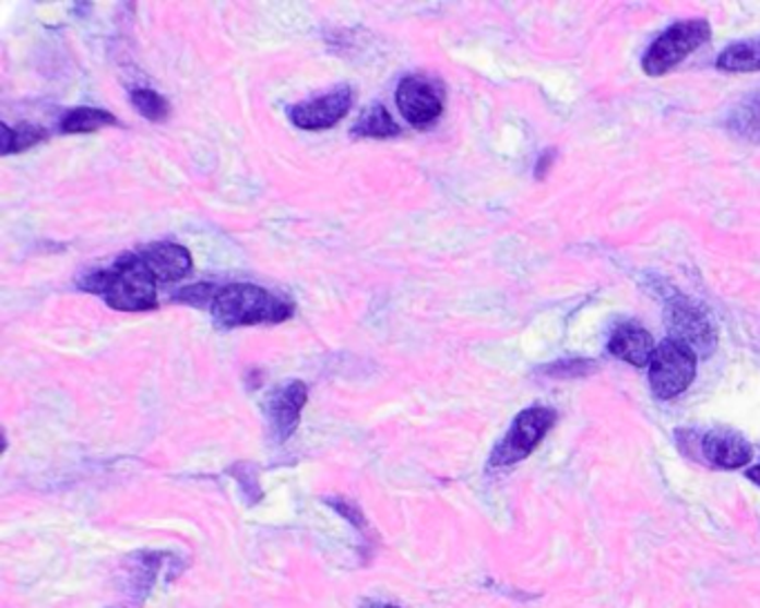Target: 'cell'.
I'll list each match as a JSON object with an SVG mask.
<instances>
[{
	"instance_id": "cell-1",
	"label": "cell",
	"mask_w": 760,
	"mask_h": 608,
	"mask_svg": "<svg viewBox=\"0 0 760 608\" xmlns=\"http://www.w3.org/2000/svg\"><path fill=\"white\" fill-rule=\"evenodd\" d=\"M79 286L121 312H143L158 303V284L136 252L121 254L107 270L85 274Z\"/></svg>"
},
{
	"instance_id": "cell-2",
	"label": "cell",
	"mask_w": 760,
	"mask_h": 608,
	"mask_svg": "<svg viewBox=\"0 0 760 608\" xmlns=\"http://www.w3.org/2000/svg\"><path fill=\"white\" fill-rule=\"evenodd\" d=\"M210 308L212 319L222 327L282 323L295 312L290 301L254 284H233L219 288Z\"/></svg>"
},
{
	"instance_id": "cell-3",
	"label": "cell",
	"mask_w": 760,
	"mask_h": 608,
	"mask_svg": "<svg viewBox=\"0 0 760 608\" xmlns=\"http://www.w3.org/2000/svg\"><path fill=\"white\" fill-rule=\"evenodd\" d=\"M712 29L708 21H682L663 32L651 47L646 49L642 59V70L649 76H663L672 68H676L682 59H687L691 51H696L700 45L710 40Z\"/></svg>"
},
{
	"instance_id": "cell-4",
	"label": "cell",
	"mask_w": 760,
	"mask_h": 608,
	"mask_svg": "<svg viewBox=\"0 0 760 608\" xmlns=\"http://www.w3.org/2000/svg\"><path fill=\"white\" fill-rule=\"evenodd\" d=\"M556 419L558 415L551 408L533 406L522 410L511 424L504 439L496 446L491 460H488V466L504 468L526 460L539 446V441L545 439L547 432L554 428Z\"/></svg>"
},
{
	"instance_id": "cell-5",
	"label": "cell",
	"mask_w": 760,
	"mask_h": 608,
	"mask_svg": "<svg viewBox=\"0 0 760 608\" xmlns=\"http://www.w3.org/2000/svg\"><path fill=\"white\" fill-rule=\"evenodd\" d=\"M696 377V353L674 339L663 342L649 363V385L658 400L685 393Z\"/></svg>"
},
{
	"instance_id": "cell-6",
	"label": "cell",
	"mask_w": 760,
	"mask_h": 608,
	"mask_svg": "<svg viewBox=\"0 0 760 608\" xmlns=\"http://www.w3.org/2000/svg\"><path fill=\"white\" fill-rule=\"evenodd\" d=\"M665 323L669 339L689 346L693 353L710 355L716 348V327L702 306L678 297L667 303Z\"/></svg>"
},
{
	"instance_id": "cell-7",
	"label": "cell",
	"mask_w": 760,
	"mask_h": 608,
	"mask_svg": "<svg viewBox=\"0 0 760 608\" xmlns=\"http://www.w3.org/2000/svg\"><path fill=\"white\" fill-rule=\"evenodd\" d=\"M353 105V92L348 85L335 87L310 100L297 103L290 107V121L301 130H329L340 123Z\"/></svg>"
},
{
	"instance_id": "cell-8",
	"label": "cell",
	"mask_w": 760,
	"mask_h": 608,
	"mask_svg": "<svg viewBox=\"0 0 760 608\" xmlns=\"http://www.w3.org/2000/svg\"><path fill=\"white\" fill-rule=\"evenodd\" d=\"M395 100L402 117L413 126H428L438 121L444 109L438 87L419 76L402 79L395 92Z\"/></svg>"
},
{
	"instance_id": "cell-9",
	"label": "cell",
	"mask_w": 760,
	"mask_h": 608,
	"mask_svg": "<svg viewBox=\"0 0 760 608\" xmlns=\"http://www.w3.org/2000/svg\"><path fill=\"white\" fill-rule=\"evenodd\" d=\"M308 402V385L304 381H290L288 385H282L268 400V417L273 424L275 434L286 441L293 437V432L299 426L301 410Z\"/></svg>"
},
{
	"instance_id": "cell-10",
	"label": "cell",
	"mask_w": 760,
	"mask_h": 608,
	"mask_svg": "<svg viewBox=\"0 0 760 608\" xmlns=\"http://www.w3.org/2000/svg\"><path fill=\"white\" fill-rule=\"evenodd\" d=\"M145 267L152 272L156 284H175L192 270V257L188 248L179 243H150L136 252Z\"/></svg>"
},
{
	"instance_id": "cell-11",
	"label": "cell",
	"mask_w": 760,
	"mask_h": 608,
	"mask_svg": "<svg viewBox=\"0 0 760 608\" xmlns=\"http://www.w3.org/2000/svg\"><path fill=\"white\" fill-rule=\"evenodd\" d=\"M702 457L712 466L723 470H734L740 466H747L751 462V446L747 439L732 430H712L702 437L700 441Z\"/></svg>"
},
{
	"instance_id": "cell-12",
	"label": "cell",
	"mask_w": 760,
	"mask_h": 608,
	"mask_svg": "<svg viewBox=\"0 0 760 608\" xmlns=\"http://www.w3.org/2000/svg\"><path fill=\"white\" fill-rule=\"evenodd\" d=\"M611 355L620 357L622 361L642 368L651 363V357L656 353L654 337L638 323H622L616 327V333L609 339Z\"/></svg>"
},
{
	"instance_id": "cell-13",
	"label": "cell",
	"mask_w": 760,
	"mask_h": 608,
	"mask_svg": "<svg viewBox=\"0 0 760 608\" xmlns=\"http://www.w3.org/2000/svg\"><path fill=\"white\" fill-rule=\"evenodd\" d=\"M353 134L364 139H391L400 134V128L382 103H372L353 126Z\"/></svg>"
},
{
	"instance_id": "cell-14",
	"label": "cell",
	"mask_w": 760,
	"mask_h": 608,
	"mask_svg": "<svg viewBox=\"0 0 760 608\" xmlns=\"http://www.w3.org/2000/svg\"><path fill=\"white\" fill-rule=\"evenodd\" d=\"M107 126H117L115 115L105 112L98 107H74L63 117L61 121V132L63 134H85V132H96Z\"/></svg>"
},
{
	"instance_id": "cell-15",
	"label": "cell",
	"mask_w": 760,
	"mask_h": 608,
	"mask_svg": "<svg viewBox=\"0 0 760 608\" xmlns=\"http://www.w3.org/2000/svg\"><path fill=\"white\" fill-rule=\"evenodd\" d=\"M716 65L725 72H760V40L729 45L719 57Z\"/></svg>"
},
{
	"instance_id": "cell-16",
	"label": "cell",
	"mask_w": 760,
	"mask_h": 608,
	"mask_svg": "<svg viewBox=\"0 0 760 608\" xmlns=\"http://www.w3.org/2000/svg\"><path fill=\"white\" fill-rule=\"evenodd\" d=\"M47 139V132L38 126L21 123L19 128H10L3 123V156H10L14 152H25Z\"/></svg>"
},
{
	"instance_id": "cell-17",
	"label": "cell",
	"mask_w": 760,
	"mask_h": 608,
	"mask_svg": "<svg viewBox=\"0 0 760 608\" xmlns=\"http://www.w3.org/2000/svg\"><path fill=\"white\" fill-rule=\"evenodd\" d=\"M130 98H132V105L136 107V112L141 117H145L147 121L158 123V121H166L170 117V103L154 90H147V87L132 90Z\"/></svg>"
},
{
	"instance_id": "cell-18",
	"label": "cell",
	"mask_w": 760,
	"mask_h": 608,
	"mask_svg": "<svg viewBox=\"0 0 760 608\" xmlns=\"http://www.w3.org/2000/svg\"><path fill=\"white\" fill-rule=\"evenodd\" d=\"M216 293H219V288H216V286H210V284H199V286H190V288H183L177 297H175V301H181V303H190V306H205V303H210L212 306V301H214V297H216Z\"/></svg>"
},
{
	"instance_id": "cell-19",
	"label": "cell",
	"mask_w": 760,
	"mask_h": 608,
	"mask_svg": "<svg viewBox=\"0 0 760 608\" xmlns=\"http://www.w3.org/2000/svg\"><path fill=\"white\" fill-rule=\"evenodd\" d=\"M593 370V363L589 359H582V361H558L554 366H549L545 372L547 374H554V377H562V379H569V377H582V374H589Z\"/></svg>"
},
{
	"instance_id": "cell-20",
	"label": "cell",
	"mask_w": 760,
	"mask_h": 608,
	"mask_svg": "<svg viewBox=\"0 0 760 608\" xmlns=\"http://www.w3.org/2000/svg\"><path fill=\"white\" fill-rule=\"evenodd\" d=\"M554 156H556V152H549L547 156H542V158H539V163H537V172H535V177H537V179H542V170L547 172V168H549V160H551Z\"/></svg>"
},
{
	"instance_id": "cell-21",
	"label": "cell",
	"mask_w": 760,
	"mask_h": 608,
	"mask_svg": "<svg viewBox=\"0 0 760 608\" xmlns=\"http://www.w3.org/2000/svg\"><path fill=\"white\" fill-rule=\"evenodd\" d=\"M361 608H400V606H393V604H382V601H364Z\"/></svg>"
},
{
	"instance_id": "cell-22",
	"label": "cell",
	"mask_w": 760,
	"mask_h": 608,
	"mask_svg": "<svg viewBox=\"0 0 760 608\" xmlns=\"http://www.w3.org/2000/svg\"><path fill=\"white\" fill-rule=\"evenodd\" d=\"M747 477H749L753 484H758V486H760V466L749 468V470H747Z\"/></svg>"
}]
</instances>
